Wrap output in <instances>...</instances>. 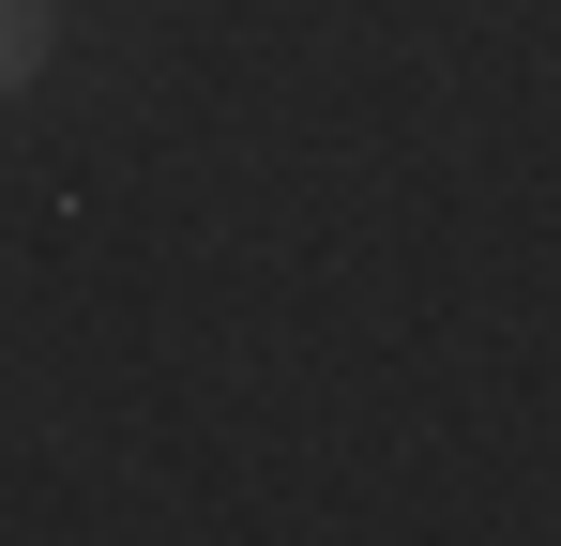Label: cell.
<instances>
[{
    "instance_id": "6da1fadb",
    "label": "cell",
    "mask_w": 561,
    "mask_h": 546,
    "mask_svg": "<svg viewBox=\"0 0 561 546\" xmlns=\"http://www.w3.org/2000/svg\"><path fill=\"white\" fill-rule=\"evenodd\" d=\"M61 61V0H0V106Z\"/></svg>"
}]
</instances>
